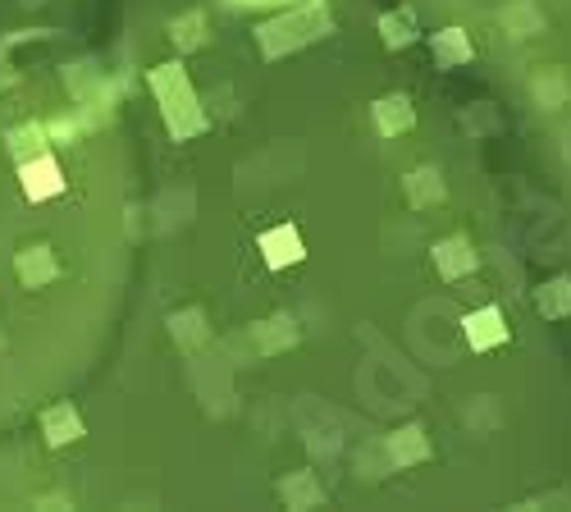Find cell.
I'll return each instance as SVG.
<instances>
[{
    "label": "cell",
    "instance_id": "1",
    "mask_svg": "<svg viewBox=\"0 0 571 512\" xmlns=\"http://www.w3.org/2000/svg\"><path fill=\"white\" fill-rule=\"evenodd\" d=\"M147 83H151L155 101H161V115H165L170 138H174V142H188V138H197L201 128H206V110H201V101H197V92H193L188 69L178 65V60H170V65H155Z\"/></svg>",
    "mask_w": 571,
    "mask_h": 512
},
{
    "label": "cell",
    "instance_id": "2",
    "mask_svg": "<svg viewBox=\"0 0 571 512\" xmlns=\"http://www.w3.org/2000/svg\"><path fill=\"white\" fill-rule=\"evenodd\" d=\"M321 33H329V10L311 5V10H293V14H279V19L261 23V28H256V42H261L266 60H279L283 50H298L306 42H316Z\"/></svg>",
    "mask_w": 571,
    "mask_h": 512
},
{
    "label": "cell",
    "instance_id": "3",
    "mask_svg": "<svg viewBox=\"0 0 571 512\" xmlns=\"http://www.w3.org/2000/svg\"><path fill=\"white\" fill-rule=\"evenodd\" d=\"M256 247H261V261H266L270 270H289V266L306 261V243H302V234H298V224H275V229H266V234L256 238Z\"/></svg>",
    "mask_w": 571,
    "mask_h": 512
},
{
    "label": "cell",
    "instance_id": "4",
    "mask_svg": "<svg viewBox=\"0 0 571 512\" xmlns=\"http://www.w3.org/2000/svg\"><path fill=\"white\" fill-rule=\"evenodd\" d=\"M19 184H23V197L46 201V197H60L65 193V174H60L56 156L42 151V156H33V161H19Z\"/></svg>",
    "mask_w": 571,
    "mask_h": 512
},
{
    "label": "cell",
    "instance_id": "5",
    "mask_svg": "<svg viewBox=\"0 0 571 512\" xmlns=\"http://www.w3.org/2000/svg\"><path fill=\"white\" fill-rule=\"evenodd\" d=\"M14 275H19L23 289H46L50 279L60 275V261H56V252H50L46 243H37V247H23L14 256Z\"/></svg>",
    "mask_w": 571,
    "mask_h": 512
},
{
    "label": "cell",
    "instance_id": "6",
    "mask_svg": "<svg viewBox=\"0 0 571 512\" xmlns=\"http://www.w3.org/2000/svg\"><path fill=\"white\" fill-rule=\"evenodd\" d=\"M42 434H46V444L50 449H65V444H78L83 440V417H78V407L73 403H50L46 412H42Z\"/></svg>",
    "mask_w": 571,
    "mask_h": 512
},
{
    "label": "cell",
    "instance_id": "7",
    "mask_svg": "<svg viewBox=\"0 0 571 512\" xmlns=\"http://www.w3.org/2000/svg\"><path fill=\"white\" fill-rule=\"evenodd\" d=\"M462 325H466V339H471L476 352H489V348L508 344V325H503V312H499V306H480V312H471Z\"/></svg>",
    "mask_w": 571,
    "mask_h": 512
},
{
    "label": "cell",
    "instance_id": "8",
    "mask_svg": "<svg viewBox=\"0 0 571 512\" xmlns=\"http://www.w3.org/2000/svg\"><path fill=\"white\" fill-rule=\"evenodd\" d=\"M434 266H439V275H444V279L471 275V270H476V252H471V243H466L462 234H457V238H444V243L434 247Z\"/></svg>",
    "mask_w": 571,
    "mask_h": 512
},
{
    "label": "cell",
    "instance_id": "9",
    "mask_svg": "<svg viewBox=\"0 0 571 512\" xmlns=\"http://www.w3.org/2000/svg\"><path fill=\"white\" fill-rule=\"evenodd\" d=\"M411 124H417V110H411L407 96H384V101H375V128H380L384 138L407 133Z\"/></svg>",
    "mask_w": 571,
    "mask_h": 512
},
{
    "label": "cell",
    "instance_id": "10",
    "mask_svg": "<svg viewBox=\"0 0 571 512\" xmlns=\"http://www.w3.org/2000/svg\"><path fill=\"white\" fill-rule=\"evenodd\" d=\"M5 142H10V151H14V161H33V156H42V151L56 142V138H50L46 119H37V124H19V128H10Z\"/></svg>",
    "mask_w": 571,
    "mask_h": 512
},
{
    "label": "cell",
    "instance_id": "11",
    "mask_svg": "<svg viewBox=\"0 0 571 512\" xmlns=\"http://www.w3.org/2000/svg\"><path fill=\"white\" fill-rule=\"evenodd\" d=\"M434 60L444 65V69H457V65H466L471 60V42H466V33L462 28H444V33H434Z\"/></svg>",
    "mask_w": 571,
    "mask_h": 512
},
{
    "label": "cell",
    "instance_id": "12",
    "mask_svg": "<svg viewBox=\"0 0 571 512\" xmlns=\"http://www.w3.org/2000/svg\"><path fill=\"white\" fill-rule=\"evenodd\" d=\"M380 42H384L388 50H398V46H411V42H417V19H411V10L384 14V19H380Z\"/></svg>",
    "mask_w": 571,
    "mask_h": 512
},
{
    "label": "cell",
    "instance_id": "13",
    "mask_svg": "<svg viewBox=\"0 0 571 512\" xmlns=\"http://www.w3.org/2000/svg\"><path fill=\"white\" fill-rule=\"evenodd\" d=\"M388 453H394V463L398 467H407V463H421V457L430 453L426 449V434H421V426H403L394 440H388Z\"/></svg>",
    "mask_w": 571,
    "mask_h": 512
},
{
    "label": "cell",
    "instance_id": "14",
    "mask_svg": "<svg viewBox=\"0 0 571 512\" xmlns=\"http://www.w3.org/2000/svg\"><path fill=\"white\" fill-rule=\"evenodd\" d=\"M256 335H261V352L293 348V344H298V321H293V316H275V321H266V325H256Z\"/></svg>",
    "mask_w": 571,
    "mask_h": 512
},
{
    "label": "cell",
    "instance_id": "15",
    "mask_svg": "<svg viewBox=\"0 0 571 512\" xmlns=\"http://www.w3.org/2000/svg\"><path fill=\"white\" fill-rule=\"evenodd\" d=\"M170 37H174L178 50H197V46L206 42V14H201V10H188L184 19H174V23H170Z\"/></svg>",
    "mask_w": 571,
    "mask_h": 512
},
{
    "label": "cell",
    "instance_id": "16",
    "mask_svg": "<svg viewBox=\"0 0 571 512\" xmlns=\"http://www.w3.org/2000/svg\"><path fill=\"white\" fill-rule=\"evenodd\" d=\"M407 197L417 201V207H430V201L444 197V184H439V170H417L407 178Z\"/></svg>",
    "mask_w": 571,
    "mask_h": 512
},
{
    "label": "cell",
    "instance_id": "17",
    "mask_svg": "<svg viewBox=\"0 0 571 512\" xmlns=\"http://www.w3.org/2000/svg\"><path fill=\"white\" fill-rule=\"evenodd\" d=\"M279 494L289 499V508H316L325 494H321V485L311 480V476H298V480H283L279 485Z\"/></svg>",
    "mask_w": 571,
    "mask_h": 512
},
{
    "label": "cell",
    "instance_id": "18",
    "mask_svg": "<svg viewBox=\"0 0 571 512\" xmlns=\"http://www.w3.org/2000/svg\"><path fill=\"white\" fill-rule=\"evenodd\" d=\"M539 312L544 316H558V312H571V284H567V279H553V284L549 289H539Z\"/></svg>",
    "mask_w": 571,
    "mask_h": 512
}]
</instances>
